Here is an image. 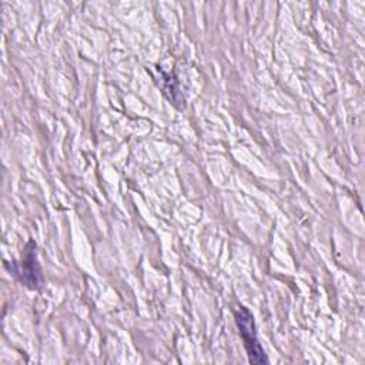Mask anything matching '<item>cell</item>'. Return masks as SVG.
I'll list each match as a JSON object with an SVG mask.
<instances>
[{
	"label": "cell",
	"instance_id": "6da1fadb",
	"mask_svg": "<svg viewBox=\"0 0 365 365\" xmlns=\"http://www.w3.org/2000/svg\"><path fill=\"white\" fill-rule=\"evenodd\" d=\"M234 314H235V322L238 325L241 338L244 341V346L247 349L250 362H252V364H267L268 359L264 354V349H262L261 344L258 342L257 332H255V324H254L251 312L244 307H238Z\"/></svg>",
	"mask_w": 365,
	"mask_h": 365
},
{
	"label": "cell",
	"instance_id": "7a4b0ae2",
	"mask_svg": "<svg viewBox=\"0 0 365 365\" xmlns=\"http://www.w3.org/2000/svg\"><path fill=\"white\" fill-rule=\"evenodd\" d=\"M16 275H19L20 281L31 288L37 289L41 284V272H40V265L37 262V255H36V244L33 241H29L24 254L21 258V262L14 269Z\"/></svg>",
	"mask_w": 365,
	"mask_h": 365
}]
</instances>
